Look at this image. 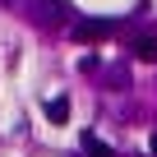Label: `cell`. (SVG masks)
<instances>
[{"label": "cell", "instance_id": "1", "mask_svg": "<svg viewBox=\"0 0 157 157\" xmlns=\"http://www.w3.org/2000/svg\"><path fill=\"white\" fill-rule=\"evenodd\" d=\"M111 33H116L111 19H83V23H74V37L78 42H106Z\"/></svg>", "mask_w": 157, "mask_h": 157}, {"label": "cell", "instance_id": "2", "mask_svg": "<svg viewBox=\"0 0 157 157\" xmlns=\"http://www.w3.org/2000/svg\"><path fill=\"white\" fill-rule=\"evenodd\" d=\"M46 120H51V125H65V120H69V97H51V102H46Z\"/></svg>", "mask_w": 157, "mask_h": 157}, {"label": "cell", "instance_id": "3", "mask_svg": "<svg viewBox=\"0 0 157 157\" xmlns=\"http://www.w3.org/2000/svg\"><path fill=\"white\" fill-rule=\"evenodd\" d=\"M37 10H42L46 19H65V14H69V5H65V0H37Z\"/></svg>", "mask_w": 157, "mask_h": 157}, {"label": "cell", "instance_id": "4", "mask_svg": "<svg viewBox=\"0 0 157 157\" xmlns=\"http://www.w3.org/2000/svg\"><path fill=\"white\" fill-rule=\"evenodd\" d=\"M83 152H88V157H111V148H106L97 134H83Z\"/></svg>", "mask_w": 157, "mask_h": 157}, {"label": "cell", "instance_id": "5", "mask_svg": "<svg viewBox=\"0 0 157 157\" xmlns=\"http://www.w3.org/2000/svg\"><path fill=\"white\" fill-rule=\"evenodd\" d=\"M134 51H139V60H148V65H157V37H143V42H139Z\"/></svg>", "mask_w": 157, "mask_h": 157}, {"label": "cell", "instance_id": "6", "mask_svg": "<svg viewBox=\"0 0 157 157\" xmlns=\"http://www.w3.org/2000/svg\"><path fill=\"white\" fill-rule=\"evenodd\" d=\"M148 152H152V157H157V134H152V143H148Z\"/></svg>", "mask_w": 157, "mask_h": 157}]
</instances>
